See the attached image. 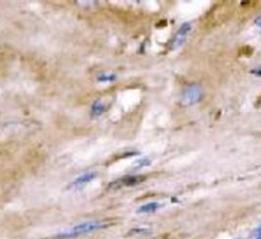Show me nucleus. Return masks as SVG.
<instances>
[{
	"label": "nucleus",
	"mask_w": 261,
	"mask_h": 239,
	"mask_svg": "<svg viewBox=\"0 0 261 239\" xmlns=\"http://www.w3.org/2000/svg\"><path fill=\"white\" fill-rule=\"evenodd\" d=\"M95 178H96V173H94V172L85 173V174L79 176L77 178H75L72 181V183L70 184L69 188H71V189H80L83 186H85L86 184H88L89 182H91L92 180H94Z\"/></svg>",
	"instance_id": "4"
},
{
	"label": "nucleus",
	"mask_w": 261,
	"mask_h": 239,
	"mask_svg": "<svg viewBox=\"0 0 261 239\" xmlns=\"http://www.w3.org/2000/svg\"><path fill=\"white\" fill-rule=\"evenodd\" d=\"M202 88L198 85H191L185 89L181 94V102L185 105H192L202 98Z\"/></svg>",
	"instance_id": "2"
},
{
	"label": "nucleus",
	"mask_w": 261,
	"mask_h": 239,
	"mask_svg": "<svg viewBox=\"0 0 261 239\" xmlns=\"http://www.w3.org/2000/svg\"><path fill=\"white\" fill-rule=\"evenodd\" d=\"M161 206V204L159 202H156V201H153V202H148L142 206H140L138 209H137V212L138 213H150V212H154L156 211L157 209H159Z\"/></svg>",
	"instance_id": "5"
},
{
	"label": "nucleus",
	"mask_w": 261,
	"mask_h": 239,
	"mask_svg": "<svg viewBox=\"0 0 261 239\" xmlns=\"http://www.w3.org/2000/svg\"><path fill=\"white\" fill-rule=\"evenodd\" d=\"M143 180H144V178L139 177V176H127V177H124V178L120 179L119 181H117V183H119V185H123V186H132V185H136V184L140 183Z\"/></svg>",
	"instance_id": "6"
},
{
	"label": "nucleus",
	"mask_w": 261,
	"mask_h": 239,
	"mask_svg": "<svg viewBox=\"0 0 261 239\" xmlns=\"http://www.w3.org/2000/svg\"><path fill=\"white\" fill-rule=\"evenodd\" d=\"M105 226H106L105 224H103L102 222H98V221L85 222V223L74 225L71 228L63 231L60 234V236L61 237H75V236H79V235H83V234H86V233H90V232L100 230V229L104 228Z\"/></svg>",
	"instance_id": "1"
},
{
	"label": "nucleus",
	"mask_w": 261,
	"mask_h": 239,
	"mask_svg": "<svg viewBox=\"0 0 261 239\" xmlns=\"http://www.w3.org/2000/svg\"><path fill=\"white\" fill-rule=\"evenodd\" d=\"M255 23L261 29V15H259V16L255 19Z\"/></svg>",
	"instance_id": "11"
},
{
	"label": "nucleus",
	"mask_w": 261,
	"mask_h": 239,
	"mask_svg": "<svg viewBox=\"0 0 261 239\" xmlns=\"http://www.w3.org/2000/svg\"><path fill=\"white\" fill-rule=\"evenodd\" d=\"M151 163V161L147 158V157H142V158H139L137 159L135 162H134V165L137 166V168H144V166H147Z\"/></svg>",
	"instance_id": "9"
},
{
	"label": "nucleus",
	"mask_w": 261,
	"mask_h": 239,
	"mask_svg": "<svg viewBox=\"0 0 261 239\" xmlns=\"http://www.w3.org/2000/svg\"><path fill=\"white\" fill-rule=\"evenodd\" d=\"M105 109V106L102 104L101 101L97 100L95 101L93 104H92V107H91V113L92 115L94 116H98L100 114H102V112L104 111Z\"/></svg>",
	"instance_id": "7"
},
{
	"label": "nucleus",
	"mask_w": 261,
	"mask_h": 239,
	"mask_svg": "<svg viewBox=\"0 0 261 239\" xmlns=\"http://www.w3.org/2000/svg\"><path fill=\"white\" fill-rule=\"evenodd\" d=\"M254 74H256V75H258V76H261V67L255 69V70H254Z\"/></svg>",
	"instance_id": "12"
},
{
	"label": "nucleus",
	"mask_w": 261,
	"mask_h": 239,
	"mask_svg": "<svg viewBox=\"0 0 261 239\" xmlns=\"http://www.w3.org/2000/svg\"><path fill=\"white\" fill-rule=\"evenodd\" d=\"M191 31V25L189 22H185L180 26V28L178 29V31L176 32V34L174 35L173 39L170 42V48L172 50H175L179 47L182 46V44L186 42L187 37L189 35Z\"/></svg>",
	"instance_id": "3"
},
{
	"label": "nucleus",
	"mask_w": 261,
	"mask_h": 239,
	"mask_svg": "<svg viewBox=\"0 0 261 239\" xmlns=\"http://www.w3.org/2000/svg\"><path fill=\"white\" fill-rule=\"evenodd\" d=\"M254 238L255 239H261V224L256 228L254 232Z\"/></svg>",
	"instance_id": "10"
},
{
	"label": "nucleus",
	"mask_w": 261,
	"mask_h": 239,
	"mask_svg": "<svg viewBox=\"0 0 261 239\" xmlns=\"http://www.w3.org/2000/svg\"><path fill=\"white\" fill-rule=\"evenodd\" d=\"M116 79V75L114 74H102L100 75L97 80L99 82H102V83H105V82H112Z\"/></svg>",
	"instance_id": "8"
}]
</instances>
